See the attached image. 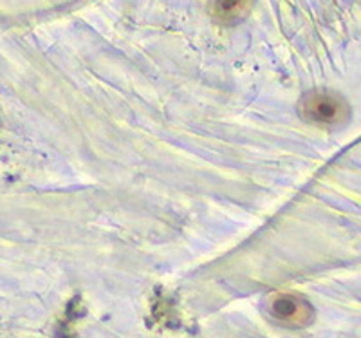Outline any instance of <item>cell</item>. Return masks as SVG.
Returning <instances> with one entry per match:
<instances>
[{"label":"cell","mask_w":361,"mask_h":338,"mask_svg":"<svg viewBox=\"0 0 361 338\" xmlns=\"http://www.w3.org/2000/svg\"><path fill=\"white\" fill-rule=\"evenodd\" d=\"M300 112L307 121L320 125H340L349 118V107L333 92L316 91L304 96Z\"/></svg>","instance_id":"cell-1"},{"label":"cell","mask_w":361,"mask_h":338,"mask_svg":"<svg viewBox=\"0 0 361 338\" xmlns=\"http://www.w3.org/2000/svg\"><path fill=\"white\" fill-rule=\"evenodd\" d=\"M251 6H253V0H214L212 13L221 24L231 25L244 20Z\"/></svg>","instance_id":"cell-3"},{"label":"cell","mask_w":361,"mask_h":338,"mask_svg":"<svg viewBox=\"0 0 361 338\" xmlns=\"http://www.w3.org/2000/svg\"><path fill=\"white\" fill-rule=\"evenodd\" d=\"M267 313L273 320L288 327H305L314 318V310L305 298L293 293H279L267 301Z\"/></svg>","instance_id":"cell-2"}]
</instances>
